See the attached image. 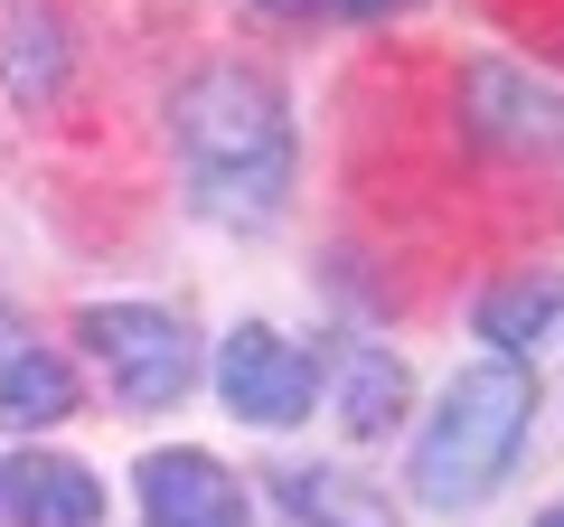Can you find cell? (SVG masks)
Listing matches in <instances>:
<instances>
[{
  "label": "cell",
  "mask_w": 564,
  "mask_h": 527,
  "mask_svg": "<svg viewBox=\"0 0 564 527\" xmlns=\"http://www.w3.org/2000/svg\"><path fill=\"white\" fill-rule=\"evenodd\" d=\"M470 330L489 340V358H536L564 340V273H518V283H489L470 302Z\"/></svg>",
  "instance_id": "obj_9"
},
{
  "label": "cell",
  "mask_w": 564,
  "mask_h": 527,
  "mask_svg": "<svg viewBox=\"0 0 564 527\" xmlns=\"http://www.w3.org/2000/svg\"><path fill=\"white\" fill-rule=\"evenodd\" d=\"M76 415V367L57 358V348H10L0 358V424L20 433H47Z\"/></svg>",
  "instance_id": "obj_11"
},
{
  "label": "cell",
  "mask_w": 564,
  "mask_h": 527,
  "mask_svg": "<svg viewBox=\"0 0 564 527\" xmlns=\"http://www.w3.org/2000/svg\"><path fill=\"white\" fill-rule=\"evenodd\" d=\"M66 57H76V39H57V20L29 10L20 39H10V95H20V104H47V95H57V76H66Z\"/></svg>",
  "instance_id": "obj_12"
},
{
  "label": "cell",
  "mask_w": 564,
  "mask_h": 527,
  "mask_svg": "<svg viewBox=\"0 0 564 527\" xmlns=\"http://www.w3.org/2000/svg\"><path fill=\"white\" fill-rule=\"evenodd\" d=\"M263 10H311V0H263Z\"/></svg>",
  "instance_id": "obj_14"
},
{
  "label": "cell",
  "mask_w": 564,
  "mask_h": 527,
  "mask_svg": "<svg viewBox=\"0 0 564 527\" xmlns=\"http://www.w3.org/2000/svg\"><path fill=\"white\" fill-rule=\"evenodd\" d=\"M536 527H564V508H545V518H536Z\"/></svg>",
  "instance_id": "obj_15"
},
{
  "label": "cell",
  "mask_w": 564,
  "mask_h": 527,
  "mask_svg": "<svg viewBox=\"0 0 564 527\" xmlns=\"http://www.w3.org/2000/svg\"><path fill=\"white\" fill-rule=\"evenodd\" d=\"M0 518L10 527H95L104 481L57 452H0Z\"/></svg>",
  "instance_id": "obj_7"
},
{
  "label": "cell",
  "mask_w": 564,
  "mask_h": 527,
  "mask_svg": "<svg viewBox=\"0 0 564 527\" xmlns=\"http://www.w3.org/2000/svg\"><path fill=\"white\" fill-rule=\"evenodd\" d=\"M217 396L236 424L254 433H282V424H302L311 406H321V358H311L302 340H282L273 321H236L217 348Z\"/></svg>",
  "instance_id": "obj_4"
},
{
  "label": "cell",
  "mask_w": 564,
  "mask_h": 527,
  "mask_svg": "<svg viewBox=\"0 0 564 527\" xmlns=\"http://www.w3.org/2000/svg\"><path fill=\"white\" fill-rule=\"evenodd\" d=\"M527 424H536V367L527 358H480L443 386V406L423 415L414 462H404V490L423 508H480L489 490L518 471Z\"/></svg>",
  "instance_id": "obj_2"
},
{
  "label": "cell",
  "mask_w": 564,
  "mask_h": 527,
  "mask_svg": "<svg viewBox=\"0 0 564 527\" xmlns=\"http://www.w3.org/2000/svg\"><path fill=\"white\" fill-rule=\"evenodd\" d=\"M462 122H470V142L499 151V161H564V95L518 76V66H499V57L462 66Z\"/></svg>",
  "instance_id": "obj_5"
},
{
  "label": "cell",
  "mask_w": 564,
  "mask_h": 527,
  "mask_svg": "<svg viewBox=\"0 0 564 527\" xmlns=\"http://www.w3.org/2000/svg\"><path fill=\"white\" fill-rule=\"evenodd\" d=\"M273 499H282V518H292V527H404V508L386 499L377 481L339 471V462H292V471H273Z\"/></svg>",
  "instance_id": "obj_8"
},
{
  "label": "cell",
  "mask_w": 564,
  "mask_h": 527,
  "mask_svg": "<svg viewBox=\"0 0 564 527\" xmlns=\"http://www.w3.org/2000/svg\"><path fill=\"white\" fill-rule=\"evenodd\" d=\"M404 406H414L404 358H395V348H377V340H358V348L339 358V424L358 433V443H377V433L404 424Z\"/></svg>",
  "instance_id": "obj_10"
},
{
  "label": "cell",
  "mask_w": 564,
  "mask_h": 527,
  "mask_svg": "<svg viewBox=\"0 0 564 527\" xmlns=\"http://www.w3.org/2000/svg\"><path fill=\"white\" fill-rule=\"evenodd\" d=\"M132 499L151 527H254V499H245V481L217 462V452L198 443H161L132 462Z\"/></svg>",
  "instance_id": "obj_6"
},
{
  "label": "cell",
  "mask_w": 564,
  "mask_h": 527,
  "mask_svg": "<svg viewBox=\"0 0 564 527\" xmlns=\"http://www.w3.org/2000/svg\"><path fill=\"white\" fill-rule=\"evenodd\" d=\"M76 340H85V358L113 377V396L132 415H161V406H180L188 386H198V340H188V321L161 311V302H85Z\"/></svg>",
  "instance_id": "obj_3"
},
{
  "label": "cell",
  "mask_w": 564,
  "mask_h": 527,
  "mask_svg": "<svg viewBox=\"0 0 564 527\" xmlns=\"http://www.w3.org/2000/svg\"><path fill=\"white\" fill-rule=\"evenodd\" d=\"M170 132H180L188 189L207 217L226 226H273L282 189H292V104L254 66H198L170 95Z\"/></svg>",
  "instance_id": "obj_1"
},
{
  "label": "cell",
  "mask_w": 564,
  "mask_h": 527,
  "mask_svg": "<svg viewBox=\"0 0 564 527\" xmlns=\"http://www.w3.org/2000/svg\"><path fill=\"white\" fill-rule=\"evenodd\" d=\"M329 10H339V20H395L404 0H329Z\"/></svg>",
  "instance_id": "obj_13"
}]
</instances>
